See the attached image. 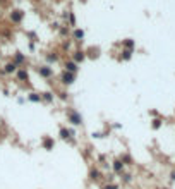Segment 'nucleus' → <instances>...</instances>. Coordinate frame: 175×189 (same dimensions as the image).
<instances>
[{
  "mask_svg": "<svg viewBox=\"0 0 175 189\" xmlns=\"http://www.w3.org/2000/svg\"><path fill=\"white\" fill-rule=\"evenodd\" d=\"M69 119H70V122H72V124H76V126H79L81 122H83L81 115H79V114H76L74 110H69Z\"/></svg>",
  "mask_w": 175,
  "mask_h": 189,
  "instance_id": "1",
  "label": "nucleus"
},
{
  "mask_svg": "<svg viewBox=\"0 0 175 189\" xmlns=\"http://www.w3.org/2000/svg\"><path fill=\"white\" fill-rule=\"evenodd\" d=\"M22 60H24V57H22V55H17V57H16V62H22Z\"/></svg>",
  "mask_w": 175,
  "mask_h": 189,
  "instance_id": "18",
  "label": "nucleus"
},
{
  "mask_svg": "<svg viewBox=\"0 0 175 189\" xmlns=\"http://www.w3.org/2000/svg\"><path fill=\"white\" fill-rule=\"evenodd\" d=\"M131 50H125V52H124V58H131Z\"/></svg>",
  "mask_w": 175,
  "mask_h": 189,
  "instance_id": "15",
  "label": "nucleus"
},
{
  "mask_svg": "<svg viewBox=\"0 0 175 189\" xmlns=\"http://www.w3.org/2000/svg\"><path fill=\"white\" fill-rule=\"evenodd\" d=\"M40 74H41L43 78H50V76H52V69L50 67H40Z\"/></svg>",
  "mask_w": 175,
  "mask_h": 189,
  "instance_id": "4",
  "label": "nucleus"
},
{
  "mask_svg": "<svg viewBox=\"0 0 175 189\" xmlns=\"http://www.w3.org/2000/svg\"><path fill=\"white\" fill-rule=\"evenodd\" d=\"M105 189H115V186H106Z\"/></svg>",
  "mask_w": 175,
  "mask_h": 189,
  "instance_id": "19",
  "label": "nucleus"
},
{
  "mask_svg": "<svg viewBox=\"0 0 175 189\" xmlns=\"http://www.w3.org/2000/svg\"><path fill=\"white\" fill-rule=\"evenodd\" d=\"M43 98L47 101H52V93H43Z\"/></svg>",
  "mask_w": 175,
  "mask_h": 189,
  "instance_id": "14",
  "label": "nucleus"
},
{
  "mask_svg": "<svg viewBox=\"0 0 175 189\" xmlns=\"http://www.w3.org/2000/svg\"><path fill=\"white\" fill-rule=\"evenodd\" d=\"M11 19H12L14 22H21V19H22V12H21V11H14V12L11 14Z\"/></svg>",
  "mask_w": 175,
  "mask_h": 189,
  "instance_id": "3",
  "label": "nucleus"
},
{
  "mask_svg": "<svg viewBox=\"0 0 175 189\" xmlns=\"http://www.w3.org/2000/svg\"><path fill=\"white\" fill-rule=\"evenodd\" d=\"M16 67H17V65H16L14 62H12V64H7V65H5V72H14V71H16Z\"/></svg>",
  "mask_w": 175,
  "mask_h": 189,
  "instance_id": "8",
  "label": "nucleus"
},
{
  "mask_svg": "<svg viewBox=\"0 0 175 189\" xmlns=\"http://www.w3.org/2000/svg\"><path fill=\"white\" fill-rule=\"evenodd\" d=\"M113 168H115L117 172H118V170H122V162H115V163H113Z\"/></svg>",
  "mask_w": 175,
  "mask_h": 189,
  "instance_id": "13",
  "label": "nucleus"
},
{
  "mask_svg": "<svg viewBox=\"0 0 175 189\" xmlns=\"http://www.w3.org/2000/svg\"><path fill=\"white\" fill-rule=\"evenodd\" d=\"M17 78H19V79H28V72H26V71H19Z\"/></svg>",
  "mask_w": 175,
  "mask_h": 189,
  "instance_id": "12",
  "label": "nucleus"
},
{
  "mask_svg": "<svg viewBox=\"0 0 175 189\" xmlns=\"http://www.w3.org/2000/svg\"><path fill=\"white\" fill-rule=\"evenodd\" d=\"M43 146L47 148V150H50V148H53V141L50 139V138H47V139L43 141Z\"/></svg>",
  "mask_w": 175,
  "mask_h": 189,
  "instance_id": "7",
  "label": "nucleus"
},
{
  "mask_svg": "<svg viewBox=\"0 0 175 189\" xmlns=\"http://www.w3.org/2000/svg\"><path fill=\"white\" fill-rule=\"evenodd\" d=\"M69 134H70V131H67V129H60V136L64 138V139H67Z\"/></svg>",
  "mask_w": 175,
  "mask_h": 189,
  "instance_id": "11",
  "label": "nucleus"
},
{
  "mask_svg": "<svg viewBox=\"0 0 175 189\" xmlns=\"http://www.w3.org/2000/svg\"><path fill=\"white\" fill-rule=\"evenodd\" d=\"M98 175H100L98 170H93V172H91V177H93V179H98Z\"/></svg>",
  "mask_w": 175,
  "mask_h": 189,
  "instance_id": "16",
  "label": "nucleus"
},
{
  "mask_svg": "<svg viewBox=\"0 0 175 189\" xmlns=\"http://www.w3.org/2000/svg\"><path fill=\"white\" fill-rule=\"evenodd\" d=\"M74 36L77 38V40H79V38L84 36V31H83V29H76V31H74Z\"/></svg>",
  "mask_w": 175,
  "mask_h": 189,
  "instance_id": "10",
  "label": "nucleus"
},
{
  "mask_svg": "<svg viewBox=\"0 0 175 189\" xmlns=\"http://www.w3.org/2000/svg\"><path fill=\"white\" fill-rule=\"evenodd\" d=\"M62 83H64V84H72V83H74V74H72V72H65L64 76H62Z\"/></svg>",
  "mask_w": 175,
  "mask_h": 189,
  "instance_id": "2",
  "label": "nucleus"
},
{
  "mask_svg": "<svg viewBox=\"0 0 175 189\" xmlns=\"http://www.w3.org/2000/svg\"><path fill=\"white\" fill-rule=\"evenodd\" d=\"M65 69H67V72H72V74H74L76 71H77V67H76V62H67V64H65Z\"/></svg>",
  "mask_w": 175,
  "mask_h": 189,
  "instance_id": "5",
  "label": "nucleus"
},
{
  "mask_svg": "<svg viewBox=\"0 0 175 189\" xmlns=\"http://www.w3.org/2000/svg\"><path fill=\"white\" fill-rule=\"evenodd\" d=\"M74 60H76V62H83V60H84V53H83V52H76Z\"/></svg>",
  "mask_w": 175,
  "mask_h": 189,
  "instance_id": "6",
  "label": "nucleus"
},
{
  "mask_svg": "<svg viewBox=\"0 0 175 189\" xmlns=\"http://www.w3.org/2000/svg\"><path fill=\"white\" fill-rule=\"evenodd\" d=\"M48 60H50V62H55V60H57V55H48Z\"/></svg>",
  "mask_w": 175,
  "mask_h": 189,
  "instance_id": "17",
  "label": "nucleus"
},
{
  "mask_svg": "<svg viewBox=\"0 0 175 189\" xmlns=\"http://www.w3.org/2000/svg\"><path fill=\"white\" fill-rule=\"evenodd\" d=\"M29 100H31V101H40V100H41V96L36 94V93H31V94H29Z\"/></svg>",
  "mask_w": 175,
  "mask_h": 189,
  "instance_id": "9",
  "label": "nucleus"
}]
</instances>
